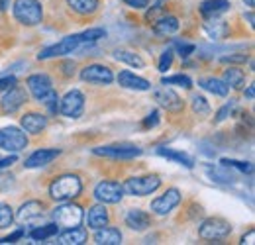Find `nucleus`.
<instances>
[{
  "label": "nucleus",
  "instance_id": "8",
  "mask_svg": "<svg viewBox=\"0 0 255 245\" xmlns=\"http://www.w3.org/2000/svg\"><path fill=\"white\" fill-rule=\"evenodd\" d=\"M95 198L102 204H118L124 198V186L114 181H102L96 184Z\"/></svg>",
  "mask_w": 255,
  "mask_h": 245
},
{
  "label": "nucleus",
  "instance_id": "26",
  "mask_svg": "<svg viewBox=\"0 0 255 245\" xmlns=\"http://www.w3.org/2000/svg\"><path fill=\"white\" fill-rule=\"evenodd\" d=\"M41 212H43V204L37 202V200H30V202H26V204L20 206V210L16 214V220L24 224V222H30L33 218H37Z\"/></svg>",
  "mask_w": 255,
  "mask_h": 245
},
{
  "label": "nucleus",
  "instance_id": "47",
  "mask_svg": "<svg viewBox=\"0 0 255 245\" xmlns=\"http://www.w3.org/2000/svg\"><path fill=\"white\" fill-rule=\"evenodd\" d=\"M16 85V77H4V79H0V91H6V89H10V87H14Z\"/></svg>",
  "mask_w": 255,
  "mask_h": 245
},
{
  "label": "nucleus",
  "instance_id": "31",
  "mask_svg": "<svg viewBox=\"0 0 255 245\" xmlns=\"http://www.w3.org/2000/svg\"><path fill=\"white\" fill-rule=\"evenodd\" d=\"M114 59L120 63H126L129 67H137V69H143V67H145V61H143L137 53L128 51V49H116V51H114Z\"/></svg>",
  "mask_w": 255,
  "mask_h": 245
},
{
  "label": "nucleus",
  "instance_id": "39",
  "mask_svg": "<svg viewBox=\"0 0 255 245\" xmlns=\"http://www.w3.org/2000/svg\"><path fill=\"white\" fill-rule=\"evenodd\" d=\"M234 110H236V100H230L228 104H224L222 108L218 110V114H216V118H214V122H216V123L224 122L226 118H230V116L234 114Z\"/></svg>",
  "mask_w": 255,
  "mask_h": 245
},
{
  "label": "nucleus",
  "instance_id": "2",
  "mask_svg": "<svg viewBox=\"0 0 255 245\" xmlns=\"http://www.w3.org/2000/svg\"><path fill=\"white\" fill-rule=\"evenodd\" d=\"M14 18L24 26H37L43 20V8L39 0H16Z\"/></svg>",
  "mask_w": 255,
  "mask_h": 245
},
{
  "label": "nucleus",
  "instance_id": "53",
  "mask_svg": "<svg viewBox=\"0 0 255 245\" xmlns=\"http://www.w3.org/2000/svg\"><path fill=\"white\" fill-rule=\"evenodd\" d=\"M246 20H248V22H250V26L254 28V24H255L254 20H255V18H254V14H252V12H248V14H246Z\"/></svg>",
  "mask_w": 255,
  "mask_h": 245
},
{
  "label": "nucleus",
  "instance_id": "4",
  "mask_svg": "<svg viewBox=\"0 0 255 245\" xmlns=\"http://www.w3.org/2000/svg\"><path fill=\"white\" fill-rule=\"evenodd\" d=\"M161 186V179L157 175H145V177H131L124 184V192L129 196H147L153 194Z\"/></svg>",
  "mask_w": 255,
  "mask_h": 245
},
{
  "label": "nucleus",
  "instance_id": "12",
  "mask_svg": "<svg viewBox=\"0 0 255 245\" xmlns=\"http://www.w3.org/2000/svg\"><path fill=\"white\" fill-rule=\"evenodd\" d=\"M153 98H155V102H157L159 106H163L167 112H181V110L185 108L183 98L175 91L167 89V87L155 89V91H153Z\"/></svg>",
  "mask_w": 255,
  "mask_h": 245
},
{
  "label": "nucleus",
  "instance_id": "49",
  "mask_svg": "<svg viewBox=\"0 0 255 245\" xmlns=\"http://www.w3.org/2000/svg\"><path fill=\"white\" fill-rule=\"evenodd\" d=\"M12 163H16V155H10V157L2 159V161H0V169H4V167H10Z\"/></svg>",
  "mask_w": 255,
  "mask_h": 245
},
{
  "label": "nucleus",
  "instance_id": "36",
  "mask_svg": "<svg viewBox=\"0 0 255 245\" xmlns=\"http://www.w3.org/2000/svg\"><path fill=\"white\" fill-rule=\"evenodd\" d=\"M79 37H81V43H93V41H98V39L106 37V31L102 30V28H93V30L79 33Z\"/></svg>",
  "mask_w": 255,
  "mask_h": 245
},
{
  "label": "nucleus",
  "instance_id": "13",
  "mask_svg": "<svg viewBox=\"0 0 255 245\" xmlns=\"http://www.w3.org/2000/svg\"><path fill=\"white\" fill-rule=\"evenodd\" d=\"M181 202V192L177 188H169L165 194L157 196L153 202H151V210L157 216H167L171 210H175Z\"/></svg>",
  "mask_w": 255,
  "mask_h": 245
},
{
  "label": "nucleus",
  "instance_id": "42",
  "mask_svg": "<svg viewBox=\"0 0 255 245\" xmlns=\"http://www.w3.org/2000/svg\"><path fill=\"white\" fill-rule=\"evenodd\" d=\"M157 123H159V112H157V110H153V112H151V114L141 122V125H143L145 129H149V127H155Z\"/></svg>",
  "mask_w": 255,
  "mask_h": 245
},
{
  "label": "nucleus",
  "instance_id": "5",
  "mask_svg": "<svg viewBox=\"0 0 255 245\" xmlns=\"http://www.w3.org/2000/svg\"><path fill=\"white\" fill-rule=\"evenodd\" d=\"M26 147H28V135H26V131H22L20 127H14V125L0 129V149L18 153V151H22Z\"/></svg>",
  "mask_w": 255,
  "mask_h": 245
},
{
  "label": "nucleus",
  "instance_id": "33",
  "mask_svg": "<svg viewBox=\"0 0 255 245\" xmlns=\"http://www.w3.org/2000/svg\"><path fill=\"white\" fill-rule=\"evenodd\" d=\"M57 230H59V226H57V224L41 226V228H37V230H32V232H30V238L35 240V242H45V240H49V238L57 236Z\"/></svg>",
  "mask_w": 255,
  "mask_h": 245
},
{
  "label": "nucleus",
  "instance_id": "37",
  "mask_svg": "<svg viewBox=\"0 0 255 245\" xmlns=\"http://www.w3.org/2000/svg\"><path fill=\"white\" fill-rule=\"evenodd\" d=\"M12 222H14L12 208L0 202V230H4V228H10V226H12Z\"/></svg>",
  "mask_w": 255,
  "mask_h": 245
},
{
  "label": "nucleus",
  "instance_id": "27",
  "mask_svg": "<svg viewBox=\"0 0 255 245\" xmlns=\"http://www.w3.org/2000/svg\"><path fill=\"white\" fill-rule=\"evenodd\" d=\"M179 30V20L175 16H161L153 22V31L157 35H171Z\"/></svg>",
  "mask_w": 255,
  "mask_h": 245
},
{
  "label": "nucleus",
  "instance_id": "11",
  "mask_svg": "<svg viewBox=\"0 0 255 245\" xmlns=\"http://www.w3.org/2000/svg\"><path fill=\"white\" fill-rule=\"evenodd\" d=\"M81 79L85 83H91V85H110L114 81V75L112 71L106 67V65H87L83 71H81Z\"/></svg>",
  "mask_w": 255,
  "mask_h": 245
},
{
  "label": "nucleus",
  "instance_id": "17",
  "mask_svg": "<svg viewBox=\"0 0 255 245\" xmlns=\"http://www.w3.org/2000/svg\"><path fill=\"white\" fill-rule=\"evenodd\" d=\"M124 220H126L128 228L129 230H135V232H143V230H147L151 226V216L147 214V212H143V210H139V208L128 210Z\"/></svg>",
  "mask_w": 255,
  "mask_h": 245
},
{
  "label": "nucleus",
  "instance_id": "44",
  "mask_svg": "<svg viewBox=\"0 0 255 245\" xmlns=\"http://www.w3.org/2000/svg\"><path fill=\"white\" fill-rule=\"evenodd\" d=\"M124 4L133 8V10H143V8H147L149 0H124Z\"/></svg>",
  "mask_w": 255,
  "mask_h": 245
},
{
  "label": "nucleus",
  "instance_id": "23",
  "mask_svg": "<svg viewBox=\"0 0 255 245\" xmlns=\"http://www.w3.org/2000/svg\"><path fill=\"white\" fill-rule=\"evenodd\" d=\"M87 242V230L81 226L67 228L63 234H59V244L61 245H81Z\"/></svg>",
  "mask_w": 255,
  "mask_h": 245
},
{
  "label": "nucleus",
  "instance_id": "15",
  "mask_svg": "<svg viewBox=\"0 0 255 245\" xmlns=\"http://www.w3.org/2000/svg\"><path fill=\"white\" fill-rule=\"evenodd\" d=\"M95 155L110 157V159H133L141 155V149L135 145H106V147H96Z\"/></svg>",
  "mask_w": 255,
  "mask_h": 245
},
{
  "label": "nucleus",
  "instance_id": "18",
  "mask_svg": "<svg viewBox=\"0 0 255 245\" xmlns=\"http://www.w3.org/2000/svg\"><path fill=\"white\" fill-rule=\"evenodd\" d=\"M22 127H24V131L37 135L47 127V116H43L39 112H30V114L22 116Z\"/></svg>",
  "mask_w": 255,
  "mask_h": 245
},
{
  "label": "nucleus",
  "instance_id": "32",
  "mask_svg": "<svg viewBox=\"0 0 255 245\" xmlns=\"http://www.w3.org/2000/svg\"><path fill=\"white\" fill-rule=\"evenodd\" d=\"M206 171H208V175H210V181H214V183H222V184H230L234 183V179H236V175H232L230 171H228V167H212V165H208L206 167Z\"/></svg>",
  "mask_w": 255,
  "mask_h": 245
},
{
  "label": "nucleus",
  "instance_id": "6",
  "mask_svg": "<svg viewBox=\"0 0 255 245\" xmlns=\"http://www.w3.org/2000/svg\"><path fill=\"white\" fill-rule=\"evenodd\" d=\"M83 208L79 204H73V202H67V204H61L53 210V218L59 226H65V228H75V226H81L83 222Z\"/></svg>",
  "mask_w": 255,
  "mask_h": 245
},
{
  "label": "nucleus",
  "instance_id": "22",
  "mask_svg": "<svg viewBox=\"0 0 255 245\" xmlns=\"http://www.w3.org/2000/svg\"><path fill=\"white\" fill-rule=\"evenodd\" d=\"M95 244L98 245H120L122 244V234L116 228H98L95 234Z\"/></svg>",
  "mask_w": 255,
  "mask_h": 245
},
{
  "label": "nucleus",
  "instance_id": "14",
  "mask_svg": "<svg viewBox=\"0 0 255 245\" xmlns=\"http://www.w3.org/2000/svg\"><path fill=\"white\" fill-rule=\"evenodd\" d=\"M26 85H28V89H30V92H32L33 98H35L37 102H43V100L53 92L51 79H49L47 75H43V73H37V75L28 77Z\"/></svg>",
  "mask_w": 255,
  "mask_h": 245
},
{
  "label": "nucleus",
  "instance_id": "30",
  "mask_svg": "<svg viewBox=\"0 0 255 245\" xmlns=\"http://www.w3.org/2000/svg\"><path fill=\"white\" fill-rule=\"evenodd\" d=\"M224 83H226L228 87H232V89H242L244 83H246V75H244L242 69L230 67V69L224 71Z\"/></svg>",
  "mask_w": 255,
  "mask_h": 245
},
{
  "label": "nucleus",
  "instance_id": "46",
  "mask_svg": "<svg viewBox=\"0 0 255 245\" xmlns=\"http://www.w3.org/2000/svg\"><path fill=\"white\" fill-rule=\"evenodd\" d=\"M20 238H24V230H18V232H14L12 236H6L4 240H0V244H14V242L20 240Z\"/></svg>",
  "mask_w": 255,
  "mask_h": 245
},
{
  "label": "nucleus",
  "instance_id": "35",
  "mask_svg": "<svg viewBox=\"0 0 255 245\" xmlns=\"http://www.w3.org/2000/svg\"><path fill=\"white\" fill-rule=\"evenodd\" d=\"M161 85H177V87H183V89H191L192 81L187 75H173V77H165L161 81Z\"/></svg>",
  "mask_w": 255,
  "mask_h": 245
},
{
  "label": "nucleus",
  "instance_id": "43",
  "mask_svg": "<svg viewBox=\"0 0 255 245\" xmlns=\"http://www.w3.org/2000/svg\"><path fill=\"white\" fill-rule=\"evenodd\" d=\"M159 14H163V2H157V4L145 14V20H147V22H155Z\"/></svg>",
  "mask_w": 255,
  "mask_h": 245
},
{
  "label": "nucleus",
  "instance_id": "7",
  "mask_svg": "<svg viewBox=\"0 0 255 245\" xmlns=\"http://www.w3.org/2000/svg\"><path fill=\"white\" fill-rule=\"evenodd\" d=\"M79 45H81L79 33L67 35L59 43H55V45H51V47H45L41 53H37V59H39V61H45V59H51V57H61V55H67V53H73Z\"/></svg>",
  "mask_w": 255,
  "mask_h": 245
},
{
  "label": "nucleus",
  "instance_id": "50",
  "mask_svg": "<svg viewBox=\"0 0 255 245\" xmlns=\"http://www.w3.org/2000/svg\"><path fill=\"white\" fill-rule=\"evenodd\" d=\"M254 238H255V232L252 230V232H250L248 236H244V238H242V244H244V245H246V244L252 245V244H254Z\"/></svg>",
  "mask_w": 255,
  "mask_h": 245
},
{
  "label": "nucleus",
  "instance_id": "9",
  "mask_svg": "<svg viewBox=\"0 0 255 245\" xmlns=\"http://www.w3.org/2000/svg\"><path fill=\"white\" fill-rule=\"evenodd\" d=\"M26 102H28L26 89L14 85V87L6 89V92L2 94V98H0V108L4 110V114H14V112L20 110Z\"/></svg>",
  "mask_w": 255,
  "mask_h": 245
},
{
  "label": "nucleus",
  "instance_id": "34",
  "mask_svg": "<svg viewBox=\"0 0 255 245\" xmlns=\"http://www.w3.org/2000/svg\"><path fill=\"white\" fill-rule=\"evenodd\" d=\"M192 110H194V114H198V116H208V114H210V104L206 102L204 96L194 94V96H192Z\"/></svg>",
  "mask_w": 255,
  "mask_h": 245
},
{
  "label": "nucleus",
  "instance_id": "38",
  "mask_svg": "<svg viewBox=\"0 0 255 245\" xmlns=\"http://www.w3.org/2000/svg\"><path fill=\"white\" fill-rule=\"evenodd\" d=\"M224 167H234L242 173H252L254 171V165L252 163H244V161H236V159H222Z\"/></svg>",
  "mask_w": 255,
  "mask_h": 245
},
{
  "label": "nucleus",
  "instance_id": "21",
  "mask_svg": "<svg viewBox=\"0 0 255 245\" xmlns=\"http://www.w3.org/2000/svg\"><path fill=\"white\" fill-rule=\"evenodd\" d=\"M108 220H110V216H108V210H106L104 204L93 206V208L89 210V216H87V224H89L91 230H98V228L108 226Z\"/></svg>",
  "mask_w": 255,
  "mask_h": 245
},
{
  "label": "nucleus",
  "instance_id": "16",
  "mask_svg": "<svg viewBox=\"0 0 255 245\" xmlns=\"http://www.w3.org/2000/svg\"><path fill=\"white\" fill-rule=\"evenodd\" d=\"M61 155L59 149H37V151H33L28 159H26V169H39V167H45V165H49L53 159H57Z\"/></svg>",
  "mask_w": 255,
  "mask_h": 245
},
{
  "label": "nucleus",
  "instance_id": "1",
  "mask_svg": "<svg viewBox=\"0 0 255 245\" xmlns=\"http://www.w3.org/2000/svg\"><path fill=\"white\" fill-rule=\"evenodd\" d=\"M83 190V183L77 175L73 173H67V175H61L57 177L53 183L49 184V196L57 202H67V200H73L81 194Z\"/></svg>",
  "mask_w": 255,
  "mask_h": 245
},
{
  "label": "nucleus",
  "instance_id": "10",
  "mask_svg": "<svg viewBox=\"0 0 255 245\" xmlns=\"http://www.w3.org/2000/svg\"><path fill=\"white\" fill-rule=\"evenodd\" d=\"M85 110V96L81 91H69L61 98L59 112L67 118H79Z\"/></svg>",
  "mask_w": 255,
  "mask_h": 245
},
{
  "label": "nucleus",
  "instance_id": "51",
  "mask_svg": "<svg viewBox=\"0 0 255 245\" xmlns=\"http://www.w3.org/2000/svg\"><path fill=\"white\" fill-rule=\"evenodd\" d=\"M246 98H248V100H254L255 98V87L254 85H250V87H248V91H246Z\"/></svg>",
  "mask_w": 255,
  "mask_h": 245
},
{
  "label": "nucleus",
  "instance_id": "25",
  "mask_svg": "<svg viewBox=\"0 0 255 245\" xmlns=\"http://www.w3.org/2000/svg\"><path fill=\"white\" fill-rule=\"evenodd\" d=\"M204 31L208 33V37L212 39H222L230 33V26L224 20H216V18H208L204 22Z\"/></svg>",
  "mask_w": 255,
  "mask_h": 245
},
{
  "label": "nucleus",
  "instance_id": "40",
  "mask_svg": "<svg viewBox=\"0 0 255 245\" xmlns=\"http://www.w3.org/2000/svg\"><path fill=\"white\" fill-rule=\"evenodd\" d=\"M175 49H177V53H179L183 59H187L191 53L196 51V45H192V43H185V41H175Z\"/></svg>",
  "mask_w": 255,
  "mask_h": 245
},
{
  "label": "nucleus",
  "instance_id": "54",
  "mask_svg": "<svg viewBox=\"0 0 255 245\" xmlns=\"http://www.w3.org/2000/svg\"><path fill=\"white\" fill-rule=\"evenodd\" d=\"M244 2H246L250 8H254V6H255V0H244Z\"/></svg>",
  "mask_w": 255,
  "mask_h": 245
},
{
  "label": "nucleus",
  "instance_id": "24",
  "mask_svg": "<svg viewBox=\"0 0 255 245\" xmlns=\"http://www.w3.org/2000/svg\"><path fill=\"white\" fill-rule=\"evenodd\" d=\"M157 153H159L161 157H165V159H169V161H173V163H179V165L187 167V169H192V167H194V159H192L191 155L183 153V151L169 149V147H159Z\"/></svg>",
  "mask_w": 255,
  "mask_h": 245
},
{
  "label": "nucleus",
  "instance_id": "28",
  "mask_svg": "<svg viewBox=\"0 0 255 245\" xmlns=\"http://www.w3.org/2000/svg\"><path fill=\"white\" fill-rule=\"evenodd\" d=\"M198 87L204 89V91L212 92V94H216V96H226L228 91H230V87H228L224 81L214 79V77H204V79H200V81H198Z\"/></svg>",
  "mask_w": 255,
  "mask_h": 245
},
{
  "label": "nucleus",
  "instance_id": "48",
  "mask_svg": "<svg viewBox=\"0 0 255 245\" xmlns=\"http://www.w3.org/2000/svg\"><path fill=\"white\" fill-rule=\"evenodd\" d=\"M61 71H63L65 77H71V75H75V63L65 61L63 65H61Z\"/></svg>",
  "mask_w": 255,
  "mask_h": 245
},
{
  "label": "nucleus",
  "instance_id": "20",
  "mask_svg": "<svg viewBox=\"0 0 255 245\" xmlns=\"http://www.w3.org/2000/svg\"><path fill=\"white\" fill-rule=\"evenodd\" d=\"M230 10V2L228 0H204L200 4V14L208 20V18H218L220 14Z\"/></svg>",
  "mask_w": 255,
  "mask_h": 245
},
{
  "label": "nucleus",
  "instance_id": "29",
  "mask_svg": "<svg viewBox=\"0 0 255 245\" xmlns=\"http://www.w3.org/2000/svg\"><path fill=\"white\" fill-rule=\"evenodd\" d=\"M67 4L71 6L73 12H77L81 16L95 14L98 10V0H67Z\"/></svg>",
  "mask_w": 255,
  "mask_h": 245
},
{
  "label": "nucleus",
  "instance_id": "45",
  "mask_svg": "<svg viewBox=\"0 0 255 245\" xmlns=\"http://www.w3.org/2000/svg\"><path fill=\"white\" fill-rule=\"evenodd\" d=\"M248 61V55L246 53H240V55H224L222 63H246Z\"/></svg>",
  "mask_w": 255,
  "mask_h": 245
},
{
  "label": "nucleus",
  "instance_id": "19",
  "mask_svg": "<svg viewBox=\"0 0 255 245\" xmlns=\"http://www.w3.org/2000/svg\"><path fill=\"white\" fill-rule=\"evenodd\" d=\"M118 83L124 89H131V91H149L151 89L149 81H145V79H141V77H137V75H133L129 71H120Z\"/></svg>",
  "mask_w": 255,
  "mask_h": 245
},
{
  "label": "nucleus",
  "instance_id": "41",
  "mask_svg": "<svg viewBox=\"0 0 255 245\" xmlns=\"http://www.w3.org/2000/svg\"><path fill=\"white\" fill-rule=\"evenodd\" d=\"M173 49H165L163 51V55H161V59H159V65H157V69H159L161 73H165L169 67H171V63H173Z\"/></svg>",
  "mask_w": 255,
  "mask_h": 245
},
{
  "label": "nucleus",
  "instance_id": "3",
  "mask_svg": "<svg viewBox=\"0 0 255 245\" xmlns=\"http://www.w3.org/2000/svg\"><path fill=\"white\" fill-rule=\"evenodd\" d=\"M232 234V226L230 222H226L224 218H208L202 222V226L198 228V236L202 240L208 242H218V240H226Z\"/></svg>",
  "mask_w": 255,
  "mask_h": 245
},
{
  "label": "nucleus",
  "instance_id": "52",
  "mask_svg": "<svg viewBox=\"0 0 255 245\" xmlns=\"http://www.w3.org/2000/svg\"><path fill=\"white\" fill-rule=\"evenodd\" d=\"M10 6V0H0V12H4Z\"/></svg>",
  "mask_w": 255,
  "mask_h": 245
},
{
  "label": "nucleus",
  "instance_id": "55",
  "mask_svg": "<svg viewBox=\"0 0 255 245\" xmlns=\"http://www.w3.org/2000/svg\"><path fill=\"white\" fill-rule=\"evenodd\" d=\"M157 2H165V0H157Z\"/></svg>",
  "mask_w": 255,
  "mask_h": 245
}]
</instances>
